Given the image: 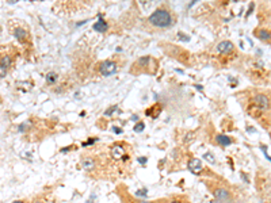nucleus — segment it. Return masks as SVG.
Returning <instances> with one entry per match:
<instances>
[{
	"mask_svg": "<svg viewBox=\"0 0 271 203\" xmlns=\"http://www.w3.org/2000/svg\"><path fill=\"white\" fill-rule=\"evenodd\" d=\"M144 127H145V125H144V122H138V123L134 126V131L136 133H141L144 130Z\"/></svg>",
	"mask_w": 271,
	"mask_h": 203,
	"instance_id": "nucleus-20",
	"label": "nucleus"
},
{
	"mask_svg": "<svg viewBox=\"0 0 271 203\" xmlns=\"http://www.w3.org/2000/svg\"><path fill=\"white\" fill-rule=\"evenodd\" d=\"M111 165L114 164L109 154L101 152H85L80 158V168L94 179H107Z\"/></svg>",
	"mask_w": 271,
	"mask_h": 203,
	"instance_id": "nucleus-1",
	"label": "nucleus"
},
{
	"mask_svg": "<svg viewBox=\"0 0 271 203\" xmlns=\"http://www.w3.org/2000/svg\"><path fill=\"white\" fill-rule=\"evenodd\" d=\"M216 142L218 143L220 146H228L231 145L233 142V139L231 137H228V135H224V134H218L216 137Z\"/></svg>",
	"mask_w": 271,
	"mask_h": 203,
	"instance_id": "nucleus-16",
	"label": "nucleus"
},
{
	"mask_svg": "<svg viewBox=\"0 0 271 203\" xmlns=\"http://www.w3.org/2000/svg\"><path fill=\"white\" fill-rule=\"evenodd\" d=\"M159 68V61H156L153 57L151 56H142L133 62L130 66V73L132 75H142V73H148V75H153Z\"/></svg>",
	"mask_w": 271,
	"mask_h": 203,
	"instance_id": "nucleus-4",
	"label": "nucleus"
},
{
	"mask_svg": "<svg viewBox=\"0 0 271 203\" xmlns=\"http://www.w3.org/2000/svg\"><path fill=\"white\" fill-rule=\"evenodd\" d=\"M30 203H46V202H45V199H43V198L37 196V198H34V199H33V201H31Z\"/></svg>",
	"mask_w": 271,
	"mask_h": 203,
	"instance_id": "nucleus-22",
	"label": "nucleus"
},
{
	"mask_svg": "<svg viewBox=\"0 0 271 203\" xmlns=\"http://www.w3.org/2000/svg\"><path fill=\"white\" fill-rule=\"evenodd\" d=\"M176 22V18L174 15L172 10L167 4H161L160 7L152 12V15L147 19V29L148 30H165L171 29Z\"/></svg>",
	"mask_w": 271,
	"mask_h": 203,
	"instance_id": "nucleus-2",
	"label": "nucleus"
},
{
	"mask_svg": "<svg viewBox=\"0 0 271 203\" xmlns=\"http://www.w3.org/2000/svg\"><path fill=\"white\" fill-rule=\"evenodd\" d=\"M12 203H30V202L26 201V199H19V201H15V202H12Z\"/></svg>",
	"mask_w": 271,
	"mask_h": 203,
	"instance_id": "nucleus-27",
	"label": "nucleus"
},
{
	"mask_svg": "<svg viewBox=\"0 0 271 203\" xmlns=\"http://www.w3.org/2000/svg\"><path fill=\"white\" fill-rule=\"evenodd\" d=\"M117 108H118L117 106H113V107H110V108H109V110H107V111L105 113V115H111V114H113L114 111H115Z\"/></svg>",
	"mask_w": 271,
	"mask_h": 203,
	"instance_id": "nucleus-23",
	"label": "nucleus"
},
{
	"mask_svg": "<svg viewBox=\"0 0 271 203\" xmlns=\"http://www.w3.org/2000/svg\"><path fill=\"white\" fill-rule=\"evenodd\" d=\"M113 131L117 133V134H121V133H122V130H121L120 127H113Z\"/></svg>",
	"mask_w": 271,
	"mask_h": 203,
	"instance_id": "nucleus-25",
	"label": "nucleus"
},
{
	"mask_svg": "<svg viewBox=\"0 0 271 203\" xmlns=\"http://www.w3.org/2000/svg\"><path fill=\"white\" fill-rule=\"evenodd\" d=\"M178 38H180V39H183V41H190V38H188V37H183V35H182V33H180L179 35H178Z\"/></svg>",
	"mask_w": 271,
	"mask_h": 203,
	"instance_id": "nucleus-24",
	"label": "nucleus"
},
{
	"mask_svg": "<svg viewBox=\"0 0 271 203\" xmlns=\"http://www.w3.org/2000/svg\"><path fill=\"white\" fill-rule=\"evenodd\" d=\"M8 29L11 34L15 37L16 41H19L22 45H30L31 43L30 27L23 20H10Z\"/></svg>",
	"mask_w": 271,
	"mask_h": 203,
	"instance_id": "nucleus-5",
	"label": "nucleus"
},
{
	"mask_svg": "<svg viewBox=\"0 0 271 203\" xmlns=\"http://www.w3.org/2000/svg\"><path fill=\"white\" fill-rule=\"evenodd\" d=\"M92 29H94L95 31H98V33H101V34H106L107 31L110 30V23L107 20H103V19H101V20H98L96 23H94V26H92Z\"/></svg>",
	"mask_w": 271,
	"mask_h": 203,
	"instance_id": "nucleus-14",
	"label": "nucleus"
},
{
	"mask_svg": "<svg viewBox=\"0 0 271 203\" xmlns=\"http://www.w3.org/2000/svg\"><path fill=\"white\" fill-rule=\"evenodd\" d=\"M125 62L126 61L124 58L117 56V57H113V58H109V60L99 62L98 66H96V71H98L99 76L107 77V76H111V75H114V73H117L122 68V65H124Z\"/></svg>",
	"mask_w": 271,
	"mask_h": 203,
	"instance_id": "nucleus-6",
	"label": "nucleus"
},
{
	"mask_svg": "<svg viewBox=\"0 0 271 203\" xmlns=\"http://www.w3.org/2000/svg\"><path fill=\"white\" fill-rule=\"evenodd\" d=\"M7 73H8V69H7L6 66L0 65V79H4V77L7 76Z\"/></svg>",
	"mask_w": 271,
	"mask_h": 203,
	"instance_id": "nucleus-21",
	"label": "nucleus"
},
{
	"mask_svg": "<svg viewBox=\"0 0 271 203\" xmlns=\"http://www.w3.org/2000/svg\"><path fill=\"white\" fill-rule=\"evenodd\" d=\"M188 169H190V172L192 175H199L202 171H203V165H202V161L199 160V158L196 157H192L188 160V164H187Z\"/></svg>",
	"mask_w": 271,
	"mask_h": 203,
	"instance_id": "nucleus-11",
	"label": "nucleus"
},
{
	"mask_svg": "<svg viewBox=\"0 0 271 203\" xmlns=\"http://www.w3.org/2000/svg\"><path fill=\"white\" fill-rule=\"evenodd\" d=\"M251 104L256 106L258 108H260L263 114H270V96L269 94L264 92H256L254 96L251 98Z\"/></svg>",
	"mask_w": 271,
	"mask_h": 203,
	"instance_id": "nucleus-7",
	"label": "nucleus"
},
{
	"mask_svg": "<svg viewBox=\"0 0 271 203\" xmlns=\"http://www.w3.org/2000/svg\"><path fill=\"white\" fill-rule=\"evenodd\" d=\"M192 139H194V133H187L186 137L183 138V143L184 145H188V143L192 142Z\"/></svg>",
	"mask_w": 271,
	"mask_h": 203,
	"instance_id": "nucleus-18",
	"label": "nucleus"
},
{
	"mask_svg": "<svg viewBox=\"0 0 271 203\" xmlns=\"http://www.w3.org/2000/svg\"><path fill=\"white\" fill-rule=\"evenodd\" d=\"M14 62H15V57H14V54L8 53V51H6V53H3L2 56H0V65L6 66L7 69L12 68Z\"/></svg>",
	"mask_w": 271,
	"mask_h": 203,
	"instance_id": "nucleus-13",
	"label": "nucleus"
},
{
	"mask_svg": "<svg viewBox=\"0 0 271 203\" xmlns=\"http://www.w3.org/2000/svg\"><path fill=\"white\" fill-rule=\"evenodd\" d=\"M209 188H210L211 194H213V196L216 198V199H218V201L225 202V201H229V199L232 198L231 192H229V190H228L226 187H222V186H214V187H211V186H209Z\"/></svg>",
	"mask_w": 271,
	"mask_h": 203,
	"instance_id": "nucleus-8",
	"label": "nucleus"
},
{
	"mask_svg": "<svg viewBox=\"0 0 271 203\" xmlns=\"http://www.w3.org/2000/svg\"><path fill=\"white\" fill-rule=\"evenodd\" d=\"M254 35L258 39H260L262 42H266V43H270V29L269 27H258L254 30Z\"/></svg>",
	"mask_w": 271,
	"mask_h": 203,
	"instance_id": "nucleus-12",
	"label": "nucleus"
},
{
	"mask_svg": "<svg viewBox=\"0 0 271 203\" xmlns=\"http://www.w3.org/2000/svg\"><path fill=\"white\" fill-rule=\"evenodd\" d=\"M217 51L222 56H232V54H237L236 46L233 45L231 41H222L217 45Z\"/></svg>",
	"mask_w": 271,
	"mask_h": 203,
	"instance_id": "nucleus-9",
	"label": "nucleus"
},
{
	"mask_svg": "<svg viewBox=\"0 0 271 203\" xmlns=\"http://www.w3.org/2000/svg\"><path fill=\"white\" fill-rule=\"evenodd\" d=\"M137 160H138V161H140L142 165H144V162H147V158H145V157H138V158H137Z\"/></svg>",
	"mask_w": 271,
	"mask_h": 203,
	"instance_id": "nucleus-28",
	"label": "nucleus"
},
{
	"mask_svg": "<svg viewBox=\"0 0 271 203\" xmlns=\"http://www.w3.org/2000/svg\"><path fill=\"white\" fill-rule=\"evenodd\" d=\"M132 153H133V148L132 145L126 143L124 141L115 142L113 145H110L109 150H107V154H109L110 160L113 161V164L115 167H120V165H128L132 160Z\"/></svg>",
	"mask_w": 271,
	"mask_h": 203,
	"instance_id": "nucleus-3",
	"label": "nucleus"
},
{
	"mask_svg": "<svg viewBox=\"0 0 271 203\" xmlns=\"http://www.w3.org/2000/svg\"><path fill=\"white\" fill-rule=\"evenodd\" d=\"M203 158H206L210 164H214V162H216V158H214V156L213 154H210V153H205L203 154Z\"/></svg>",
	"mask_w": 271,
	"mask_h": 203,
	"instance_id": "nucleus-19",
	"label": "nucleus"
},
{
	"mask_svg": "<svg viewBox=\"0 0 271 203\" xmlns=\"http://www.w3.org/2000/svg\"><path fill=\"white\" fill-rule=\"evenodd\" d=\"M58 80H60V75H58V73H56V72H49L46 75V84H47V86L54 87L56 84L58 83Z\"/></svg>",
	"mask_w": 271,
	"mask_h": 203,
	"instance_id": "nucleus-15",
	"label": "nucleus"
},
{
	"mask_svg": "<svg viewBox=\"0 0 271 203\" xmlns=\"http://www.w3.org/2000/svg\"><path fill=\"white\" fill-rule=\"evenodd\" d=\"M136 195L137 196H138V195H147V190H141L138 192H136Z\"/></svg>",
	"mask_w": 271,
	"mask_h": 203,
	"instance_id": "nucleus-26",
	"label": "nucleus"
},
{
	"mask_svg": "<svg viewBox=\"0 0 271 203\" xmlns=\"http://www.w3.org/2000/svg\"><path fill=\"white\" fill-rule=\"evenodd\" d=\"M122 201L124 203H149V202H144V201H138V199H134L132 196V195H129L128 192L124 194V196H122Z\"/></svg>",
	"mask_w": 271,
	"mask_h": 203,
	"instance_id": "nucleus-17",
	"label": "nucleus"
},
{
	"mask_svg": "<svg viewBox=\"0 0 271 203\" xmlns=\"http://www.w3.org/2000/svg\"><path fill=\"white\" fill-rule=\"evenodd\" d=\"M258 190L262 192L263 198H267V202L270 199V178L269 173L266 176H263L262 179L258 180Z\"/></svg>",
	"mask_w": 271,
	"mask_h": 203,
	"instance_id": "nucleus-10",
	"label": "nucleus"
}]
</instances>
